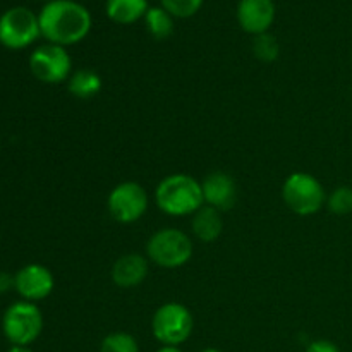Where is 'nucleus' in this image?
<instances>
[{
  "label": "nucleus",
  "instance_id": "26",
  "mask_svg": "<svg viewBox=\"0 0 352 352\" xmlns=\"http://www.w3.org/2000/svg\"><path fill=\"white\" fill-rule=\"evenodd\" d=\"M201 352H222V351H219V349H213V347H208V349H203Z\"/></svg>",
  "mask_w": 352,
  "mask_h": 352
},
{
  "label": "nucleus",
  "instance_id": "24",
  "mask_svg": "<svg viewBox=\"0 0 352 352\" xmlns=\"http://www.w3.org/2000/svg\"><path fill=\"white\" fill-rule=\"evenodd\" d=\"M9 352H33L28 346H12Z\"/></svg>",
  "mask_w": 352,
  "mask_h": 352
},
{
  "label": "nucleus",
  "instance_id": "17",
  "mask_svg": "<svg viewBox=\"0 0 352 352\" xmlns=\"http://www.w3.org/2000/svg\"><path fill=\"white\" fill-rule=\"evenodd\" d=\"M146 30L155 40H167L174 33V16L164 9V7H150L144 16Z\"/></svg>",
  "mask_w": 352,
  "mask_h": 352
},
{
  "label": "nucleus",
  "instance_id": "4",
  "mask_svg": "<svg viewBox=\"0 0 352 352\" xmlns=\"http://www.w3.org/2000/svg\"><path fill=\"white\" fill-rule=\"evenodd\" d=\"M282 199L292 213L309 217L318 213L327 203L325 189L315 175L308 172H294L282 186Z\"/></svg>",
  "mask_w": 352,
  "mask_h": 352
},
{
  "label": "nucleus",
  "instance_id": "9",
  "mask_svg": "<svg viewBox=\"0 0 352 352\" xmlns=\"http://www.w3.org/2000/svg\"><path fill=\"white\" fill-rule=\"evenodd\" d=\"M30 69L38 81L58 85L71 78L72 58L64 47L45 43L30 55Z\"/></svg>",
  "mask_w": 352,
  "mask_h": 352
},
{
  "label": "nucleus",
  "instance_id": "23",
  "mask_svg": "<svg viewBox=\"0 0 352 352\" xmlns=\"http://www.w3.org/2000/svg\"><path fill=\"white\" fill-rule=\"evenodd\" d=\"M10 287H14V277H10L9 274L0 272V294L9 291Z\"/></svg>",
  "mask_w": 352,
  "mask_h": 352
},
{
  "label": "nucleus",
  "instance_id": "20",
  "mask_svg": "<svg viewBox=\"0 0 352 352\" xmlns=\"http://www.w3.org/2000/svg\"><path fill=\"white\" fill-rule=\"evenodd\" d=\"M327 206L333 215H349L352 213V188L339 186V188L333 189L327 198Z\"/></svg>",
  "mask_w": 352,
  "mask_h": 352
},
{
  "label": "nucleus",
  "instance_id": "19",
  "mask_svg": "<svg viewBox=\"0 0 352 352\" xmlns=\"http://www.w3.org/2000/svg\"><path fill=\"white\" fill-rule=\"evenodd\" d=\"M253 54L261 62H274L280 54V45L277 38L270 33H263L254 36L253 40Z\"/></svg>",
  "mask_w": 352,
  "mask_h": 352
},
{
  "label": "nucleus",
  "instance_id": "3",
  "mask_svg": "<svg viewBox=\"0 0 352 352\" xmlns=\"http://www.w3.org/2000/svg\"><path fill=\"white\" fill-rule=\"evenodd\" d=\"M192 253H195V248H192L191 237L174 227L157 230L146 244L148 260L167 270L184 267L192 258Z\"/></svg>",
  "mask_w": 352,
  "mask_h": 352
},
{
  "label": "nucleus",
  "instance_id": "14",
  "mask_svg": "<svg viewBox=\"0 0 352 352\" xmlns=\"http://www.w3.org/2000/svg\"><path fill=\"white\" fill-rule=\"evenodd\" d=\"M191 217V230L196 239H199L201 243H213V241L219 239L223 230V222L219 210L203 205Z\"/></svg>",
  "mask_w": 352,
  "mask_h": 352
},
{
  "label": "nucleus",
  "instance_id": "5",
  "mask_svg": "<svg viewBox=\"0 0 352 352\" xmlns=\"http://www.w3.org/2000/svg\"><path fill=\"white\" fill-rule=\"evenodd\" d=\"M195 318L181 302H165L151 318V332L162 346L179 347L191 337Z\"/></svg>",
  "mask_w": 352,
  "mask_h": 352
},
{
  "label": "nucleus",
  "instance_id": "6",
  "mask_svg": "<svg viewBox=\"0 0 352 352\" xmlns=\"http://www.w3.org/2000/svg\"><path fill=\"white\" fill-rule=\"evenodd\" d=\"M2 329L12 346H30L43 330V315L34 302H14L3 313Z\"/></svg>",
  "mask_w": 352,
  "mask_h": 352
},
{
  "label": "nucleus",
  "instance_id": "7",
  "mask_svg": "<svg viewBox=\"0 0 352 352\" xmlns=\"http://www.w3.org/2000/svg\"><path fill=\"white\" fill-rule=\"evenodd\" d=\"M41 36L40 21L26 7H12L0 16V43L10 50H21Z\"/></svg>",
  "mask_w": 352,
  "mask_h": 352
},
{
  "label": "nucleus",
  "instance_id": "8",
  "mask_svg": "<svg viewBox=\"0 0 352 352\" xmlns=\"http://www.w3.org/2000/svg\"><path fill=\"white\" fill-rule=\"evenodd\" d=\"M148 192L134 181H124L110 191L107 198V210L116 222L134 223L146 213Z\"/></svg>",
  "mask_w": 352,
  "mask_h": 352
},
{
  "label": "nucleus",
  "instance_id": "15",
  "mask_svg": "<svg viewBox=\"0 0 352 352\" xmlns=\"http://www.w3.org/2000/svg\"><path fill=\"white\" fill-rule=\"evenodd\" d=\"M148 0H107V16L117 24H133L144 19L148 12Z\"/></svg>",
  "mask_w": 352,
  "mask_h": 352
},
{
  "label": "nucleus",
  "instance_id": "18",
  "mask_svg": "<svg viewBox=\"0 0 352 352\" xmlns=\"http://www.w3.org/2000/svg\"><path fill=\"white\" fill-rule=\"evenodd\" d=\"M100 352H140V346L131 333L113 332L103 337Z\"/></svg>",
  "mask_w": 352,
  "mask_h": 352
},
{
  "label": "nucleus",
  "instance_id": "12",
  "mask_svg": "<svg viewBox=\"0 0 352 352\" xmlns=\"http://www.w3.org/2000/svg\"><path fill=\"white\" fill-rule=\"evenodd\" d=\"M237 21L243 31L253 36L268 33L275 21L274 0H239Z\"/></svg>",
  "mask_w": 352,
  "mask_h": 352
},
{
  "label": "nucleus",
  "instance_id": "25",
  "mask_svg": "<svg viewBox=\"0 0 352 352\" xmlns=\"http://www.w3.org/2000/svg\"><path fill=\"white\" fill-rule=\"evenodd\" d=\"M157 352H182L179 347H170V346H162Z\"/></svg>",
  "mask_w": 352,
  "mask_h": 352
},
{
  "label": "nucleus",
  "instance_id": "11",
  "mask_svg": "<svg viewBox=\"0 0 352 352\" xmlns=\"http://www.w3.org/2000/svg\"><path fill=\"white\" fill-rule=\"evenodd\" d=\"M201 191L205 205L212 206L219 212H227V210L234 208L237 201L236 181L227 172L217 170L206 175L201 182Z\"/></svg>",
  "mask_w": 352,
  "mask_h": 352
},
{
  "label": "nucleus",
  "instance_id": "22",
  "mask_svg": "<svg viewBox=\"0 0 352 352\" xmlns=\"http://www.w3.org/2000/svg\"><path fill=\"white\" fill-rule=\"evenodd\" d=\"M306 352H340V349L336 344L330 342V340L320 339L309 344V346L306 347Z\"/></svg>",
  "mask_w": 352,
  "mask_h": 352
},
{
  "label": "nucleus",
  "instance_id": "10",
  "mask_svg": "<svg viewBox=\"0 0 352 352\" xmlns=\"http://www.w3.org/2000/svg\"><path fill=\"white\" fill-rule=\"evenodd\" d=\"M14 287L24 301H41L54 292L55 278L47 267L31 263L17 272L14 277Z\"/></svg>",
  "mask_w": 352,
  "mask_h": 352
},
{
  "label": "nucleus",
  "instance_id": "16",
  "mask_svg": "<svg viewBox=\"0 0 352 352\" xmlns=\"http://www.w3.org/2000/svg\"><path fill=\"white\" fill-rule=\"evenodd\" d=\"M67 88L74 98L89 100L102 91V78L93 69H78L67 79Z\"/></svg>",
  "mask_w": 352,
  "mask_h": 352
},
{
  "label": "nucleus",
  "instance_id": "21",
  "mask_svg": "<svg viewBox=\"0 0 352 352\" xmlns=\"http://www.w3.org/2000/svg\"><path fill=\"white\" fill-rule=\"evenodd\" d=\"M203 2L205 0H160L162 7L174 17H179V19L195 16L199 7L203 6Z\"/></svg>",
  "mask_w": 352,
  "mask_h": 352
},
{
  "label": "nucleus",
  "instance_id": "13",
  "mask_svg": "<svg viewBox=\"0 0 352 352\" xmlns=\"http://www.w3.org/2000/svg\"><path fill=\"white\" fill-rule=\"evenodd\" d=\"M148 258L138 253L122 254L112 267V282L120 289H134L148 277Z\"/></svg>",
  "mask_w": 352,
  "mask_h": 352
},
{
  "label": "nucleus",
  "instance_id": "1",
  "mask_svg": "<svg viewBox=\"0 0 352 352\" xmlns=\"http://www.w3.org/2000/svg\"><path fill=\"white\" fill-rule=\"evenodd\" d=\"M38 21L41 36L64 48L85 40L91 30V14L74 0H50L41 9Z\"/></svg>",
  "mask_w": 352,
  "mask_h": 352
},
{
  "label": "nucleus",
  "instance_id": "2",
  "mask_svg": "<svg viewBox=\"0 0 352 352\" xmlns=\"http://www.w3.org/2000/svg\"><path fill=\"white\" fill-rule=\"evenodd\" d=\"M158 210L170 217H191L205 205L201 182L188 174H172L155 189Z\"/></svg>",
  "mask_w": 352,
  "mask_h": 352
}]
</instances>
